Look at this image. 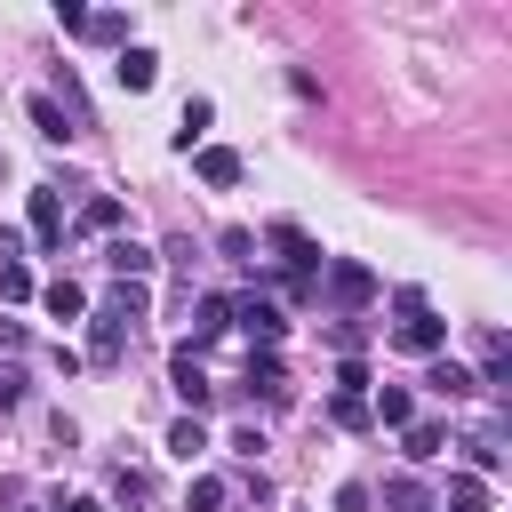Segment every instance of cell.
<instances>
[{
    "label": "cell",
    "mask_w": 512,
    "mask_h": 512,
    "mask_svg": "<svg viewBox=\"0 0 512 512\" xmlns=\"http://www.w3.org/2000/svg\"><path fill=\"white\" fill-rule=\"evenodd\" d=\"M448 512H496V504H488V488L472 472H448Z\"/></svg>",
    "instance_id": "cb8c5ba5"
},
{
    "label": "cell",
    "mask_w": 512,
    "mask_h": 512,
    "mask_svg": "<svg viewBox=\"0 0 512 512\" xmlns=\"http://www.w3.org/2000/svg\"><path fill=\"white\" fill-rule=\"evenodd\" d=\"M328 416H336L344 432H368V400H352V392H336V400H328Z\"/></svg>",
    "instance_id": "f546056e"
},
{
    "label": "cell",
    "mask_w": 512,
    "mask_h": 512,
    "mask_svg": "<svg viewBox=\"0 0 512 512\" xmlns=\"http://www.w3.org/2000/svg\"><path fill=\"white\" fill-rule=\"evenodd\" d=\"M32 296V272L24 264H0V304H24Z\"/></svg>",
    "instance_id": "4dcf8cb0"
},
{
    "label": "cell",
    "mask_w": 512,
    "mask_h": 512,
    "mask_svg": "<svg viewBox=\"0 0 512 512\" xmlns=\"http://www.w3.org/2000/svg\"><path fill=\"white\" fill-rule=\"evenodd\" d=\"M440 448H448V424H440V416H416V424H400V456H408V464H432Z\"/></svg>",
    "instance_id": "4fadbf2b"
},
{
    "label": "cell",
    "mask_w": 512,
    "mask_h": 512,
    "mask_svg": "<svg viewBox=\"0 0 512 512\" xmlns=\"http://www.w3.org/2000/svg\"><path fill=\"white\" fill-rule=\"evenodd\" d=\"M120 216H128V208H120L112 192H96V200L80 208V224H88V232H120Z\"/></svg>",
    "instance_id": "484cf974"
},
{
    "label": "cell",
    "mask_w": 512,
    "mask_h": 512,
    "mask_svg": "<svg viewBox=\"0 0 512 512\" xmlns=\"http://www.w3.org/2000/svg\"><path fill=\"white\" fill-rule=\"evenodd\" d=\"M152 256H168V264L192 280V264H200V240H192V232H176V240H168V248H152Z\"/></svg>",
    "instance_id": "83f0119b"
},
{
    "label": "cell",
    "mask_w": 512,
    "mask_h": 512,
    "mask_svg": "<svg viewBox=\"0 0 512 512\" xmlns=\"http://www.w3.org/2000/svg\"><path fill=\"white\" fill-rule=\"evenodd\" d=\"M168 392H176V400H184L192 416H200V408L216 400V384H208V368H200V352H176V360H168Z\"/></svg>",
    "instance_id": "52a82bcc"
},
{
    "label": "cell",
    "mask_w": 512,
    "mask_h": 512,
    "mask_svg": "<svg viewBox=\"0 0 512 512\" xmlns=\"http://www.w3.org/2000/svg\"><path fill=\"white\" fill-rule=\"evenodd\" d=\"M32 240L56 256L64 248V200H56V184H32Z\"/></svg>",
    "instance_id": "30bf717a"
},
{
    "label": "cell",
    "mask_w": 512,
    "mask_h": 512,
    "mask_svg": "<svg viewBox=\"0 0 512 512\" xmlns=\"http://www.w3.org/2000/svg\"><path fill=\"white\" fill-rule=\"evenodd\" d=\"M224 304H232V320L248 328V344H256V352H280V336H288V312H280V296L248 288V296H224Z\"/></svg>",
    "instance_id": "3957f363"
},
{
    "label": "cell",
    "mask_w": 512,
    "mask_h": 512,
    "mask_svg": "<svg viewBox=\"0 0 512 512\" xmlns=\"http://www.w3.org/2000/svg\"><path fill=\"white\" fill-rule=\"evenodd\" d=\"M328 344H344V360L360 352V320H328Z\"/></svg>",
    "instance_id": "d6a6232c"
},
{
    "label": "cell",
    "mask_w": 512,
    "mask_h": 512,
    "mask_svg": "<svg viewBox=\"0 0 512 512\" xmlns=\"http://www.w3.org/2000/svg\"><path fill=\"white\" fill-rule=\"evenodd\" d=\"M192 176H200L208 192H232V184L248 176V160H240L232 144H200V152H192Z\"/></svg>",
    "instance_id": "8992f818"
},
{
    "label": "cell",
    "mask_w": 512,
    "mask_h": 512,
    "mask_svg": "<svg viewBox=\"0 0 512 512\" xmlns=\"http://www.w3.org/2000/svg\"><path fill=\"white\" fill-rule=\"evenodd\" d=\"M264 248H272V264H280L288 304H304V296L320 288V264H328V256H320V240H312L304 224H288V216H280V224H264Z\"/></svg>",
    "instance_id": "6da1fadb"
},
{
    "label": "cell",
    "mask_w": 512,
    "mask_h": 512,
    "mask_svg": "<svg viewBox=\"0 0 512 512\" xmlns=\"http://www.w3.org/2000/svg\"><path fill=\"white\" fill-rule=\"evenodd\" d=\"M40 304H48V320H88V288H80V280H64V272L40 288Z\"/></svg>",
    "instance_id": "e0dca14e"
},
{
    "label": "cell",
    "mask_w": 512,
    "mask_h": 512,
    "mask_svg": "<svg viewBox=\"0 0 512 512\" xmlns=\"http://www.w3.org/2000/svg\"><path fill=\"white\" fill-rule=\"evenodd\" d=\"M224 328H232V304H224V296H192V344H184V352H200V344L224 336Z\"/></svg>",
    "instance_id": "ac0fdd59"
},
{
    "label": "cell",
    "mask_w": 512,
    "mask_h": 512,
    "mask_svg": "<svg viewBox=\"0 0 512 512\" xmlns=\"http://www.w3.org/2000/svg\"><path fill=\"white\" fill-rule=\"evenodd\" d=\"M424 392H432V400H472L480 384H472V368H464V360L432 352V360H424Z\"/></svg>",
    "instance_id": "9c48e42d"
},
{
    "label": "cell",
    "mask_w": 512,
    "mask_h": 512,
    "mask_svg": "<svg viewBox=\"0 0 512 512\" xmlns=\"http://www.w3.org/2000/svg\"><path fill=\"white\" fill-rule=\"evenodd\" d=\"M384 512H432V504H424V480H416V472H392V480H384Z\"/></svg>",
    "instance_id": "603a6c76"
},
{
    "label": "cell",
    "mask_w": 512,
    "mask_h": 512,
    "mask_svg": "<svg viewBox=\"0 0 512 512\" xmlns=\"http://www.w3.org/2000/svg\"><path fill=\"white\" fill-rule=\"evenodd\" d=\"M56 512H104V504H96V496H64Z\"/></svg>",
    "instance_id": "8d00e7d4"
},
{
    "label": "cell",
    "mask_w": 512,
    "mask_h": 512,
    "mask_svg": "<svg viewBox=\"0 0 512 512\" xmlns=\"http://www.w3.org/2000/svg\"><path fill=\"white\" fill-rule=\"evenodd\" d=\"M0 264H24V240H16L8 224H0Z\"/></svg>",
    "instance_id": "d590c367"
},
{
    "label": "cell",
    "mask_w": 512,
    "mask_h": 512,
    "mask_svg": "<svg viewBox=\"0 0 512 512\" xmlns=\"http://www.w3.org/2000/svg\"><path fill=\"white\" fill-rule=\"evenodd\" d=\"M80 40H96V48H128V16H120V8H88Z\"/></svg>",
    "instance_id": "ffe728a7"
},
{
    "label": "cell",
    "mask_w": 512,
    "mask_h": 512,
    "mask_svg": "<svg viewBox=\"0 0 512 512\" xmlns=\"http://www.w3.org/2000/svg\"><path fill=\"white\" fill-rule=\"evenodd\" d=\"M16 400H24V368H16V360H0V408H16Z\"/></svg>",
    "instance_id": "1f68e13d"
},
{
    "label": "cell",
    "mask_w": 512,
    "mask_h": 512,
    "mask_svg": "<svg viewBox=\"0 0 512 512\" xmlns=\"http://www.w3.org/2000/svg\"><path fill=\"white\" fill-rule=\"evenodd\" d=\"M112 504H120V512L152 504V472H136V464H112Z\"/></svg>",
    "instance_id": "44dd1931"
},
{
    "label": "cell",
    "mask_w": 512,
    "mask_h": 512,
    "mask_svg": "<svg viewBox=\"0 0 512 512\" xmlns=\"http://www.w3.org/2000/svg\"><path fill=\"white\" fill-rule=\"evenodd\" d=\"M248 400H264V408H280L288 400V368H280V352H248Z\"/></svg>",
    "instance_id": "ba28073f"
},
{
    "label": "cell",
    "mask_w": 512,
    "mask_h": 512,
    "mask_svg": "<svg viewBox=\"0 0 512 512\" xmlns=\"http://www.w3.org/2000/svg\"><path fill=\"white\" fill-rule=\"evenodd\" d=\"M32 128H40L48 144H64V136H80V128H72V112H64L56 96H32Z\"/></svg>",
    "instance_id": "7402d4cb"
},
{
    "label": "cell",
    "mask_w": 512,
    "mask_h": 512,
    "mask_svg": "<svg viewBox=\"0 0 512 512\" xmlns=\"http://www.w3.org/2000/svg\"><path fill=\"white\" fill-rule=\"evenodd\" d=\"M336 392H352V400H368V360L352 352V360H336Z\"/></svg>",
    "instance_id": "f1b7e54d"
},
{
    "label": "cell",
    "mask_w": 512,
    "mask_h": 512,
    "mask_svg": "<svg viewBox=\"0 0 512 512\" xmlns=\"http://www.w3.org/2000/svg\"><path fill=\"white\" fill-rule=\"evenodd\" d=\"M312 296H328V304H336V320H352L360 304H376V272H368V264H352V256H328Z\"/></svg>",
    "instance_id": "7a4b0ae2"
},
{
    "label": "cell",
    "mask_w": 512,
    "mask_h": 512,
    "mask_svg": "<svg viewBox=\"0 0 512 512\" xmlns=\"http://www.w3.org/2000/svg\"><path fill=\"white\" fill-rule=\"evenodd\" d=\"M232 456H248V464H256V456H264V432H256V424H240V432H232Z\"/></svg>",
    "instance_id": "836d02e7"
},
{
    "label": "cell",
    "mask_w": 512,
    "mask_h": 512,
    "mask_svg": "<svg viewBox=\"0 0 512 512\" xmlns=\"http://www.w3.org/2000/svg\"><path fill=\"white\" fill-rule=\"evenodd\" d=\"M208 120H216V104H208V96H184V112H176V152H184V160L208 144Z\"/></svg>",
    "instance_id": "5bb4252c"
},
{
    "label": "cell",
    "mask_w": 512,
    "mask_h": 512,
    "mask_svg": "<svg viewBox=\"0 0 512 512\" xmlns=\"http://www.w3.org/2000/svg\"><path fill=\"white\" fill-rule=\"evenodd\" d=\"M392 344H400V352H416V360H432V352H448V320H440L432 304H416V312H400Z\"/></svg>",
    "instance_id": "277c9868"
},
{
    "label": "cell",
    "mask_w": 512,
    "mask_h": 512,
    "mask_svg": "<svg viewBox=\"0 0 512 512\" xmlns=\"http://www.w3.org/2000/svg\"><path fill=\"white\" fill-rule=\"evenodd\" d=\"M184 512H224V480H216V472H192V488H184Z\"/></svg>",
    "instance_id": "d4e9b609"
},
{
    "label": "cell",
    "mask_w": 512,
    "mask_h": 512,
    "mask_svg": "<svg viewBox=\"0 0 512 512\" xmlns=\"http://www.w3.org/2000/svg\"><path fill=\"white\" fill-rule=\"evenodd\" d=\"M168 456H176V464H200V456H208V424H200V416H176V424H168Z\"/></svg>",
    "instance_id": "d6986e66"
},
{
    "label": "cell",
    "mask_w": 512,
    "mask_h": 512,
    "mask_svg": "<svg viewBox=\"0 0 512 512\" xmlns=\"http://www.w3.org/2000/svg\"><path fill=\"white\" fill-rule=\"evenodd\" d=\"M368 504H376V496H368L360 480H344V488H336V512H368Z\"/></svg>",
    "instance_id": "e575fe53"
},
{
    "label": "cell",
    "mask_w": 512,
    "mask_h": 512,
    "mask_svg": "<svg viewBox=\"0 0 512 512\" xmlns=\"http://www.w3.org/2000/svg\"><path fill=\"white\" fill-rule=\"evenodd\" d=\"M152 264H160V256H152L144 240H112V248H104V272H112V280H152Z\"/></svg>",
    "instance_id": "9a60e30c"
},
{
    "label": "cell",
    "mask_w": 512,
    "mask_h": 512,
    "mask_svg": "<svg viewBox=\"0 0 512 512\" xmlns=\"http://www.w3.org/2000/svg\"><path fill=\"white\" fill-rule=\"evenodd\" d=\"M128 328H136L128 312H112V304H96V312H88V360H96V368H112V360L128 352Z\"/></svg>",
    "instance_id": "5b68a950"
},
{
    "label": "cell",
    "mask_w": 512,
    "mask_h": 512,
    "mask_svg": "<svg viewBox=\"0 0 512 512\" xmlns=\"http://www.w3.org/2000/svg\"><path fill=\"white\" fill-rule=\"evenodd\" d=\"M216 248H224L232 264H256V232H248V224H224V232H216Z\"/></svg>",
    "instance_id": "4316f807"
},
{
    "label": "cell",
    "mask_w": 512,
    "mask_h": 512,
    "mask_svg": "<svg viewBox=\"0 0 512 512\" xmlns=\"http://www.w3.org/2000/svg\"><path fill=\"white\" fill-rule=\"evenodd\" d=\"M456 448H464V456H472L480 472H496V464H504V416H488V424H472V432H464Z\"/></svg>",
    "instance_id": "2e32d148"
},
{
    "label": "cell",
    "mask_w": 512,
    "mask_h": 512,
    "mask_svg": "<svg viewBox=\"0 0 512 512\" xmlns=\"http://www.w3.org/2000/svg\"><path fill=\"white\" fill-rule=\"evenodd\" d=\"M368 424H384V432L416 424V392H408V384H376V392H368Z\"/></svg>",
    "instance_id": "8fae6325"
},
{
    "label": "cell",
    "mask_w": 512,
    "mask_h": 512,
    "mask_svg": "<svg viewBox=\"0 0 512 512\" xmlns=\"http://www.w3.org/2000/svg\"><path fill=\"white\" fill-rule=\"evenodd\" d=\"M112 80H120V88H128V96H144V88H152V80H160V56H152V48H136V40H128V48H120V56H112Z\"/></svg>",
    "instance_id": "7c38bea8"
}]
</instances>
